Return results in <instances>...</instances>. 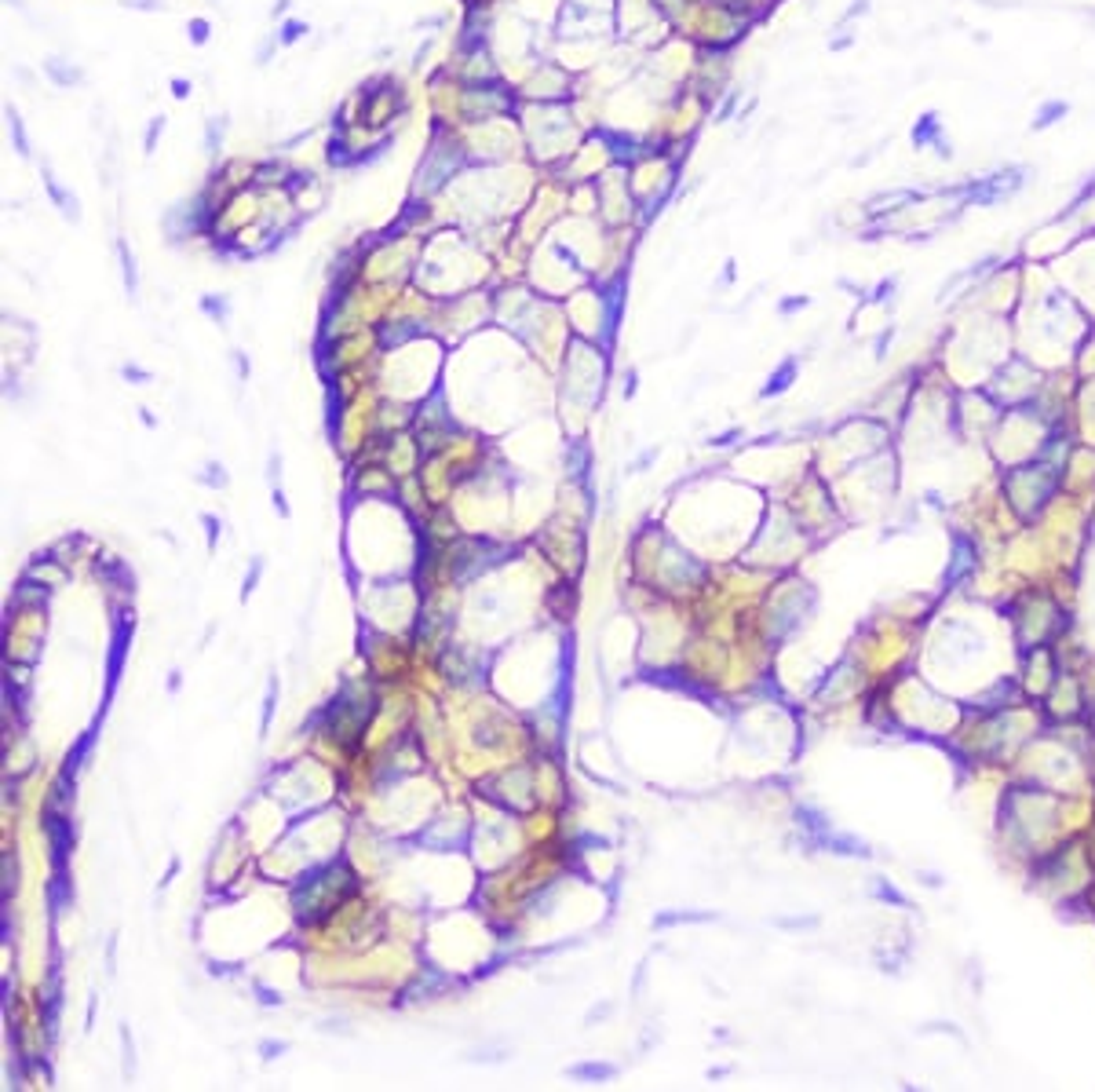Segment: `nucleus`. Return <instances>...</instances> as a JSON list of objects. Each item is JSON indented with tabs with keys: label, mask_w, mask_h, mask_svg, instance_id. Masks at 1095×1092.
<instances>
[{
	"label": "nucleus",
	"mask_w": 1095,
	"mask_h": 1092,
	"mask_svg": "<svg viewBox=\"0 0 1095 1092\" xmlns=\"http://www.w3.org/2000/svg\"><path fill=\"white\" fill-rule=\"evenodd\" d=\"M672 921H683V917H657L653 925H672ZM687 921H705V917H694V913H687Z\"/></svg>",
	"instance_id": "nucleus-5"
},
{
	"label": "nucleus",
	"mask_w": 1095,
	"mask_h": 1092,
	"mask_svg": "<svg viewBox=\"0 0 1095 1092\" xmlns=\"http://www.w3.org/2000/svg\"><path fill=\"white\" fill-rule=\"evenodd\" d=\"M1067 110H1070V103L1051 99V103H1045V106L1033 114V128H1048V124H1055L1059 118H1067Z\"/></svg>",
	"instance_id": "nucleus-2"
},
{
	"label": "nucleus",
	"mask_w": 1095,
	"mask_h": 1092,
	"mask_svg": "<svg viewBox=\"0 0 1095 1092\" xmlns=\"http://www.w3.org/2000/svg\"><path fill=\"white\" fill-rule=\"evenodd\" d=\"M574 1078H614V1067H574Z\"/></svg>",
	"instance_id": "nucleus-4"
},
{
	"label": "nucleus",
	"mask_w": 1095,
	"mask_h": 1092,
	"mask_svg": "<svg viewBox=\"0 0 1095 1092\" xmlns=\"http://www.w3.org/2000/svg\"><path fill=\"white\" fill-rule=\"evenodd\" d=\"M793 377H796V362H785V366H782V369H778V373L767 380L764 395H782V391L789 387V380H793Z\"/></svg>",
	"instance_id": "nucleus-3"
},
{
	"label": "nucleus",
	"mask_w": 1095,
	"mask_h": 1092,
	"mask_svg": "<svg viewBox=\"0 0 1095 1092\" xmlns=\"http://www.w3.org/2000/svg\"><path fill=\"white\" fill-rule=\"evenodd\" d=\"M942 140V124H938V114H924V118L913 124V146L924 150V146H935Z\"/></svg>",
	"instance_id": "nucleus-1"
}]
</instances>
